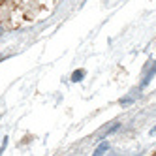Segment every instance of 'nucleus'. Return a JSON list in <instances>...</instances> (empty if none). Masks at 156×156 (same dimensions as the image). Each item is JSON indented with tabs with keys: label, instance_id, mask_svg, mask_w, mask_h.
<instances>
[{
	"label": "nucleus",
	"instance_id": "nucleus-6",
	"mask_svg": "<svg viewBox=\"0 0 156 156\" xmlns=\"http://www.w3.org/2000/svg\"><path fill=\"white\" fill-rule=\"evenodd\" d=\"M154 133H156V126H154V128L151 130V136H154Z\"/></svg>",
	"mask_w": 156,
	"mask_h": 156
},
{
	"label": "nucleus",
	"instance_id": "nucleus-1",
	"mask_svg": "<svg viewBox=\"0 0 156 156\" xmlns=\"http://www.w3.org/2000/svg\"><path fill=\"white\" fill-rule=\"evenodd\" d=\"M154 73H156V62L152 64V68L147 72V75H145V79H143V83H141V87H147V85L151 83V79L154 77Z\"/></svg>",
	"mask_w": 156,
	"mask_h": 156
},
{
	"label": "nucleus",
	"instance_id": "nucleus-4",
	"mask_svg": "<svg viewBox=\"0 0 156 156\" xmlns=\"http://www.w3.org/2000/svg\"><path fill=\"white\" fill-rule=\"evenodd\" d=\"M119 128H120V122H117V124H115V126H111V128H109V130L105 132V136H104V137H107V136H109V133H113V132H117Z\"/></svg>",
	"mask_w": 156,
	"mask_h": 156
},
{
	"label": "nucleus",
	"instance_id": "nucleus-7",
	"mask_svg": "<svg viewBox=\"0 0 156 156\" xmlns=\"http://www.w3.org/2000/svg\"><path fill=\"white\" fill-rule=\"evenodd\" d=\"M0 34H2V28H0Z\"/></svg>",
	"mask_w": 156,
	"mask_h": 156
},
{
	"label": "nucleus",
	"instance_id": "nucleus-2",
	"mask_svg": "<svg viewBox=\"0 0 156 156\" xmlns=\"http://www.w3.org/2000/svg\"><path fill=\"white\" fill-rule=\"evenodd\" d=\"M85 70H75L73 73H72V81L73 83H79V81H83V77H85Z\"/></svg>",
	"mask_w": 156,
	"mask_h": 156
},
{
	"label": "nucleus",
	"instance_id": "nucleus-5",
	"mask_svg": "<svg viewBox=\"0 0 156 156\" xmlns=\"http://www.w3.org/2000/svg\"><path fill=\"white\" fill-rule=\"evenodd\" d=\"M130 104H133L132 98H122V100H120V105H130Z\"/></svg>",
	"mask_w": 156,
	"mask_h": 156
},
{
	"label": "nucleus",
	"instance_id": "nucleus-3",
	"mask_svg": "<svg viewBox=\"0 0 156 156\" xmlns=\"http://www.w3.org/2000/svg\"><path fill=\"white\" fill-rule=\"evenodd\" d=\"M105 151H109V145H107V141H104V143H100L98 147H96V151H94V154L98 156V154H104Z\"/></svg>",
	"mask_w": 156,
	"mask_h": 156
}]
</instances>
